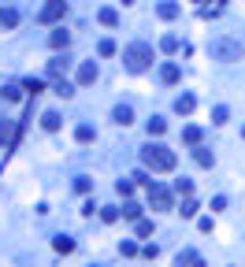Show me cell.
<instances>
[{
	"label": "cell",
	"mask_w": 245,
	"mask_h": 267,
	"mask_svg": "<svg viewBox=\"0 0 245 267\" xmlns=\"http://www.w3.org/2000/svg\"><path fill=\"white\" fill-rule=\"evenodd\" d=\"M122 67H127L130 74H141V71H149V67H152V49H149V45H141V41H137V45H130V49L122 52Z\"/></svg>",
	"instance_id": "obj_1"
},
{
	"label": "cell",
	"mask_w": 245,
	"mask_h": 267,
	"mask_svg": "<svg viewBox=\"0 0 245 267\" xmlns=\"http://www.w3.org/2000/svg\"><path fill=\"white\" fill-rule=\"evenodd\" d=\"M141 163L145 167H152V171H175V152L171 149H164V145H149L145 152H141Z\"/></svg>",
	"instance_id": "obj_2"
},
{
	"label": "cell",
	"mask_w": 245,
	"mask_h": 267,
	"mask_svg": "<svg viewBox=\"0 0 245 267\" xmlns=\"http://www.w3.org/2000/svg\"><path fill=\"white\" fill-rule=\"evenodd\" d=\"M208 52H212V59H227V64H231V59H241V41H212L208 45Z\"/></svg>",
	"instance_id": "obj_3"
},
{
	"label": "cell",
	"mask_w": 245,
	"mask_h": 267,
	"mask_svg": "<svg viewBox=\"0 0 245 267\" xmlns=\"http://www.w3.org/2000/svg\"><path fill=\"white\" fill-rule=\"evenodd\" d=\"M149 204L156 212H164V208H171V204H175V193L167 190V186H149Z\"/></svg>",
	"instance_id": "obj_4"
},
{
	"label": "cell",
	"mask_w": 245,
	"mask_h": 267,
	"mask_svg": "<svg viewBox=\"0 0 245 267\" xmlns=\"http://www.w3.org/2000/svg\"><path fill=\"white\" fill-rule=\"evenodd\" d=\"M64 15H67V0H49V4L41 8L37 19L41 23H56V19H64Z\"/></svg>",
	"instance_id": "obj_5"
},
{
	"label": "cell",
	"mask_w": 245,
	"mask_h": 267,
	"mask_svg": "<svg viewBox=\"0 0 245 267\" xmlns=\"http://www.w3.org/2000/svg\"><path fill=\"white\" fill-rule=\"evenodd\" d=\"M78 82H82V86L97 82V64H82V67H78Z\"/></svg>",
	"instance_id": "obj_6"
},
{
	"label": "cell",
	"mask_w": 245,
	"mask_h": 267,
	"mask_svg": "<svg viewBox=\"0 0 245 267\" xmlns=\"http://www.w3.org/2000/svg\"><path fill=\"white\" fill-rule=\"evenodd\" d=\"M0 26H4V30L19 26V11H15V8H4V11H0Z\"/></svg>",
	"instance_id": "obj_7"
},
{
	"label": "cell",
	"mask_w": 245,
	"mask_h": 267,
	"mask_svg": "<svg viewBox=\"0 0 245 267\" xmlns=\"http://www.w3.org/2000/svg\"><path fill=\"white\" fill-rule=\"evenodd\" d=\"M160 78H164L167 86H175V82H178V64H164V67H160Z\"/></svg>",
	"instance_id": "obj_8"
},
{
	"label": "cell",
	"mask_w": 245,
	"mask_h": 267,
	"mask_svg": "<svg viewBox=\"0 0 245 267\" xmlns=\"http://www.w3.org/2000/svg\"><path fill=\"white\" fill-rule=\"evenodd\" d=\"M175 112H178V115H190V112H193V97H190V93H182V97L175 100Z\"/></svg>",
	"instance_id": "obj_9"
},
{
	"label": "cell",
	"mask_w": 245,
	"mask_h": 267,
	"mask_svg": "<svg viewBox=\"0 0 245 267\" xmlns=\"http://www.w3.org/2000/svg\"><path fill=\"white\" fill-rule=\"evenodd\" d=\"M115 122H119V127H130V122H134V112H130L127 104H119V108H115Z\"/></svg>",
	"instance_id": "obj_10"
},
{
	"label": "cell",
	"mask_w": 245,
	"mask_h": 267,
	"mask_svg": "<svg viewBox=\"0 0 245 267\" xmlns=\"http://www.w3.org/2000/svg\"><path fill=\"white\" fill-rule=\"evenodd\" d=\"M160 49H164V52H167V56H175V52H178V49H182V41H178V37H175V34H167V37H164V41H160Z\"/></svg>",
	"instance_id": "obj_11"
},
{
	"label": "cell",
	"mask_w": 245,
	"mask_h": 267,
	"mask_svg": "<svg viewBox=\"0 0 245 267\" xmlns=\"http://www.w3.org/2000/svg\"><path fill=\"white\" fill-rule=\"evenodd\" d=\"M97 19H100L104 26H119V11H115V8H100Z\"/></svg>",
	"instance_id": "obj_12"
},
{
	"label": "cell",
	"mask_w": 245,
	"mask_h": 267,
	"mask_svg": "<svg viewBox=\"0 0 245 267\" xmlns=\"http://www.w3.org/2000/svg\"><path fill=\"white\" fill-rule=\"evenodd\" d=\"M67 41H71V34H67V30H56V34L49 37V45H52V49H67Z\"/></svg>",
	"instance_id": "obj_13"
},
{
	"label": "cell",
	"mask_w": 245,
	"mask_h": 267,
	"mask_svg": "<svg viewBox=\"0 0 245 267\" xmlns=\"http://www.w3.org/2000/svg\"><path fill=\"white\" fill-rule=\"evenodd\" d=\"M156 11H160V19H175V15H178V4H171V0H164V4H160Z\"/></svg>",
	"instance_id": "obj_14"
},
{
	"label": "cell",
	"mask_w": 245,
	"mask_h": 267,
	"mask_svg": "<svg viewBox=\"0 0 245 267\" xmlns=\"http://www.w3.org/2000/svg\"><path fill=\"white\" fill-rule=\"evenodd\" d=\"M41 127H45V130H59V115H56V112H45V115H41Z\"/></svg>",
	"instance_id": "obj_15"
},
{
	"label": "cell",
	"mask_w": 245,
	"mask_h": 267,
	"mask_svg": "<svg viewBox=\"0 0 245 267\" xmlns=\"http://www.w3.org/2000/svg\"><path fill=\"white\" fill-rule=\"evenodd\" d=\"M164 130H167V122H164L160 115H156V119H149V134H152V137H160Z\"/></svg>",
	"instance_id": "obj_16"
},
{
	"label": "cell",
	"mask_w": 245,
	"mask_h": 267,
	"mask_svg": "<svg viewBox=\"0 0 245 267\" xmlns=\"http://www.w3.org/2000/svg\"><path fill=\"white\" fill-rule=\"evenodd\" d=\"M182 141H190V145H197V141H201V130H197V127H186V130H182Z\"/></svg>",
	"instance_id": "obj_17"
},
{
	"label": "cell",
	"mask_w": 245,
	"mask_h": 267,
	"mask_svg": "<svg viewBox=\"0 0 245 267\" xmlns=\"http://www.w3.org/2000/svg\"><path fill=\"white\" fill-rule=\"evenodd\" d=\"M0 97H4V100H19L23 93H19V86H4V89H0Z\"/></svg>",
	"instance_id": "obj_18"
},
{
	"label": "cell",
	"mask_w": 245,
	"mask_h": 267,
	"mask_svg": "<svg viewBox=\"0 0 245 267\" xmlns=\"http://www.w3.org/2000/svg\"><path fill=\"white\" fill-rule=\"evenodd\" d=\"M175 193H186V197H190V193H193V182H190V178H178V182H175Z\"/></svg>",
	"instance_id": "obj_19"
},
{
	"label": "cell",
	"mask_w": 245,
	"mask_h": 267,
	"mask_svg": "<svg viewBox=\"0 0 245 267\" xmlns=\"http://www.w3.org/2000/svg\"><path fill=\"white\" fill-rule=\"evenodd\" d=\"M193 156H197V163H201V167H212V152L208 149H197Z\"/></svg>",
	"instance_id": "obj_20"
},
{
	"label": "cell",
	"mask_w": 245,
	"mask_h": 267,
	"mask_svg": "<svg viewBox=\"0 0 245 267\" xmlns=\"http://www.w3.org/2000/svg\"><path fill=\"white\" fill-rule=\"evenodd\" d=\"M97 137V130L93 127H86V122H82V127H78V141H93Z\"/></svg>",
	"instance_id": "obj_21"
},
{
	"label": "cell",
	"mask_w": 245,
	"mask_h": 267,
	"mask_svg": "<svg viewBox=\"0 0 245 267\" xmlns=\"http://www.w3.org/2000/svg\"><path fill=\"white\" fill-rule=\"evenodd\" d=\"M67 71V59H52L49 64V74H64Z\"/></svg>",
	"instance_id": "obj_22"
},
{
	"label": "cell",
	"mask_w": 245,
	"mask_h": 267,
	"mask_svg": "<svg viewBox=\"0 0 245 267\" xmlns=\"http://www.w3.org/2000/svg\"><path fill=\"white\" fill-rule=\"evenodd\" d=\"M119 215H122L119 208H104V212H100V219H104V223H115V219H119Z\"/></svg>",
	"instance_id": "obj_23"
},
{
	"label": "cell",
	"mask_w": 245,
	"mask_h": 267,
	"mask_svg": "<svg viewBox=\"0 0 245 267\" xmlns=\"http://www.w3.org/2000/svg\"><path fill=\"white\" fill-rule=\"evenodd\" d=\"M97 52H100V56H112V52H115V41H100Z\"/></svg>",
	"instance_id": "obj_24"
},
{
	"label": "cell",
	"mask_w": 245,
	"mask_h": 267,
	"mask_svg": "<svg viewBox=\"0 0 245 267\" xmlns=\"http://www.w3.org/2000/svg\"><path fill=\"white\" fill-rule=\"evenodd\" d=\"M137 234H141V238H149V234H152V223H149V219H137Z\"/></svg>",
	"instance_id": "obj_25"
},
{
	"label": "cell",
	"mask_w": 245,
	"mask_h": 267,
	"mask_svg": "<svg viewBox=\"0 0 245 267\" xmlns=\"http://www.w3.org/2000/svg\"><path fill=\"white\" fill-rule=\"evenodd\" d=\"M56 249H59V253H71L74 241H71V238H56Z\"/></svg>",
	"instance_id": "obj_26"
},
{
	"label": "cell",
	"mask_w": 245,
	"mask_h": 267,
	"mask_svg": "<svg viewBox=\"0 0 245 267\" xmlns=\"http://www.w3.org/2000/svg\"><path fill=\"white\" fill-rule=\"evenodd\" d=\"M227 115H231V112H227V108L219 104V108H216V112H212V122H227Z\"/></svg>",
	"instance_id": "obj_27"
},
{
	"label": "cell",
	"mask_w": 245,
	"mask_h": 267,
	"mask_svg": "<svg viewBox=\"0 0 245 267\" xmlns=\"http://www.w3.org/2000/svg\"><path fill=\"white\" fill-rule=\"evenodd\" d=\"M8 137H11V122H0V145H4Z\"/></svg>",
	"instance_id": "obj_28"
},
{
	"label": "cell",
	"mask_w": 245,
	"mask_h": 267,
	"mask_svg": "<svg viewBox=\"0 0 245 267\" xmlns=\"http://www.w3.org/2000/svg\"><path fill=\"white\" fill-rule=\"evenodd\" d=\"M56 93H59V97H71V93H74V89H71L67 82H56Z\"/></svg>",
	"instance_id": "obj_29"
},
{
	"label": "cell",
	"mask_w": 245,
	"mask_h": 267,
	"mask_svg": "<svg viewBox=\"0 0 245 267\" xmlns=\"http://www.w3.org/2000/svg\"><path fill=\"white\" fill-rule=\"evenodd\" d=\"M178 212H182V215H197V204H193V200H186V204H182Z\"/></svg>",
	"instance_id": "obj_30"
},
{
	"label": "cell",
	"mask_w": 245,
	"mask_h": 267,
	"mask_svg": "<svg viewBox=\"0 0 245 267\" xmlns=\"http://www.w3.org/2000/svg\"><path fill=\"white\" fill-rule=\"evenodd\" d=\"M122 4H134V0H122Z\"/></svg>",
	"instance_id": "obj_31"
},
{
	"label": "cell",
	"mask_w": 245,
	"mask_h": 267,
	"mask_svg": "<svg viewBox=\"0 0 245 267\" xmlns=\"http://www.w3.org/2000/svg\"><path fill=\"white\" fill-rule=\"evenodd\" d=\"M241 137H245V127H241Z\"/></svg>",
	"instance_id": "obj_32"
}]
</instances>
